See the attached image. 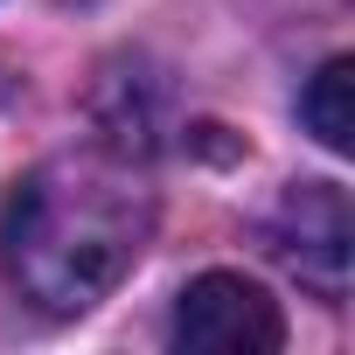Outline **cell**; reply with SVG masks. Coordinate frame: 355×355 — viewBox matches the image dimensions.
I'll return each instance as SVG.
<instances>
[{"label": "cell", "instance_id": "obj_1", "mask_svg": "<svg viewBox=\"0 0 355 355\" xmlns=\"http://www.w3.org/2000/svg\"><path fill=\"white\" fill-rule=\"evenodd\" d=\"M153 237V196L119 153H56L0 209V265L42 313L98 306Z\"/></svg>", "mask_w": 355, "mask_h": 355}, {"label": "cell", "instance_id": "obj_2", "mask_svg": "<svg viewBox=\"0 0 355 355\" xmlns=\"http://www.w3.org/2000/svg\"><path fill=\"white\" fill-rule=\"evenodd\" d=\"M272 251L279 265L313 293V300H348V265H355V216L334 182H293L279 216H272Z\"/></svg>", "mask_w": 355, "mask_h": 355}, {"label": "cell", "instance_id": "obj_3", "mask_svg": "<svg viewBox=\"0 0 355 355\" xmlns=\"http://www.w3.org/2000/svg\"><path fill=\"white\" fill-rule=\"evenodd\" d=\"M174 341L202 355H272L286 341L279 300L244 272H202L174 300Z\"/></svg>", "mask_w": 355, "mask_h": 355}, {"label": "cell", "instance_id": "obj_4", "mask_svg": "<svg viewBox=\"0 0 355 355\" xmlns=\"http://www.w3.org/2000/svg\"><path fill=\"white\" fill-rule=\"evenodd\" d=\"M300 125L327 146V153H355V63L327 56L306 91H300Z\"/></svg>", "mask_w": 355, "mask_h": 355}]
</instances>
